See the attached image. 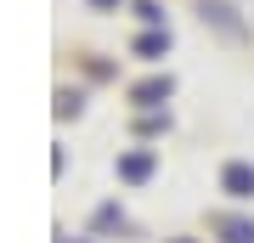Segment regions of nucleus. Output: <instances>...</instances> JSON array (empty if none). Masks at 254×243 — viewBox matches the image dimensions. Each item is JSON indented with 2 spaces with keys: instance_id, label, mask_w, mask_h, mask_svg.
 I'll return each instance as SVG.
<instances>
[{
  "instance_id": "1",
  "label": "nucleus",
  "mask_w": 254,
  "mask_h": 243,
  "mask_svg": "<svg viewBox=\"0 0 254 243\" xmlns=\"http://www.w3.org/2000/svg\"><path fill=\"white\" fill-rule=\"evenodd\" d=\"M198 17H203V23H215V28H220L226 40H249L243 17H237V11L226 6V0H198Z\"/></svg>"
},
{
  "instance_id": "2",
  "label": "nucleus",
  "mask_w": 254,
  "mask_h": 243,
  "mask_svg": "<svg viewBox=\"0 0 254 243\" xmlns=\"http://www.w3.org/2000/svg\"><path fill=\"white\" fill-rule=\"evenodd\" d=\"M220 192L237 198V204H249V198H254V164H249V159H232L226 170H220Z\"/></svg>"
},
{
  "instance_id": "3",
  "label": "nucleus",
  "mask_w": 254,
  "mask_h": 243,
  "mask_svg": "<svg viewBox=\"0 0 254 243\" xmlns=\"http://www.w3.org/2000/svg\"><path fill=\"white\" fill-rule=\"evenodd\" d=\"M164 51H170V28H147V34H136V57H141V63H158Z\"/></svg>"
},
{
  "instance_id": "4",
  "label": "nucleus",
  "mask_w": 254,
  "mask_h": 243,
  "mask_svg": "<svg viewBox=\"0 0 254 243\" xmlns=\"http://www.w3.org/2000/svg\"><path fill=\"white\" fill-rule=\"evenodd\" d=\"M119 175H125V181H147V175H153V153H147V147L125 153V159H119Z\"/></svg>"
},
{
  "instance_id": "5",
  "label": "nucleus",
  "mask_w": 254,
  "mask_h": 243,
  "mask_svg": "<svg viewBox=\"0 0 254 243\" xmlns=\"http://www.w3.org/2000/svg\"><path fill=\"white\" fill-rule=\"evenodd\" d=\"M130 96H136V108H164V102H170V80H147V85L130 90Z\"/></svg>"
},
{
  "instance_id": "6",
  "label": "nucleus",
  "mask_w": 254,
  "mask_h": 243,
  "mask_svg": "<svg viewBox=\"0 0 254 243\" xmlns=\"http://www.w3.org/2000/svg\"><path fill=\"white\" fill-rule=\"evenodd\" d=\"M220 243H254V221H220Z\"/></svg>"
},
{
  "instance_id": "7",
  "label": "nucleus",
  "mask_w": 254,
  "mask_h": 243,
  "mask_svg": "<svg viewBox=\"0 0 254 243\" xmlns=\"http://www.w3.org/2000/svg\"><path fill=\"white\" fill-rule=\"evenodd\" d=\"M136 17L147 28H164V11H158V0H136Z\"/></svg>"
},
{
  "instance_id": "8",
  "label": "nucleus",
  "mask_w": 254,
  "mask_h": 243,
  "mask_svg": "<svg viewBox=\"0 0 254 243\" xmlns=\"http://www.w3.org/2000/svg\"><path fill=\"white\" fill-rule=\"evenodd\" d=\"M91 6H96V11H119V0H91Z\"/></svg>"
},
{
  "instance_id": "9",
  "label": "nucleus",
  "mask_w": 254,
  "mask_h": 243,
  "mask_svg": "<svg viewBox=\"0 0 254 243\" xmlns=\"http://www.w3.org/2000/svg\"><path fill=\"white\" fill-rule=\"evenodd\" d=\"M170 243H198V238H170Z\"/></svg>"
}]
</instances>
